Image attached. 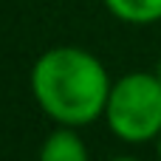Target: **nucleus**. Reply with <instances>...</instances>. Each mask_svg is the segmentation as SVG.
<instances>
[{
  "label": "nucleus",
  "mask_w": 161,
  "mask_h": 161,
  "mask_svg": "<svg viewBox=\"0 0 161 161\" xmlns=\"http://www.w3.org/2000/svg\"><path fill=\"white\" fill-rule=\"evenodd\" d=\"M110 88L105 65L76 45L48 48L31 68V93L37 105L68 127H82L105 116Z\"/></svg>",
  "instance_id": "nucleus-1"
},
{
  "label": "nucleus",
  "mask_w": 161,
  "mask_h": 161,
  "mask_svg": "<svg viewBox=\"0 0 161 161\" xmlns=\"http://www.w3.org/2000/svg\"><path fill=\"white\" fill-rule=\"evenodd\" d=\"M108 127L122 142H150L161 133V79L156 74L136 71L113 82L108 108Z\"/></svg>",
  "instance_id": "nucleus-2"
},
{
  "label": "nucleus",
  "mask_w": 161,
  "mask_h": 161,
  "mask_svg": "<svg viewBox=\"0 0 161 161\" xmlns=\"http://www.w3.org/2000/svg\"><path fill=\"white\" fill-rule=\"evenodd\" d=\"M37 161H88V147L74 127L59 125V130L42 142Z\"/></svg>",
  "instance_id": "nucleus-3"
},
{
  "label": "nucleus",
  "mask_w": 161,
  "mask_h": 161,
  "mask_svg": "<svg viewBox=\"0 0 161 161\" xmlns=\"http://www.w3.org/2000/svg\"><path fill=\"white\" fill-rule=\"evenodd\" d=\"M102 3L122 23L147 25V23L161 20V0H102Z\"/></svg>",
  "instance_id": "nucleus-4"
},
{
  "label": "nucleus",
  "mask_w": 161,
  "mask_h": 161,
  "mask_svg": "<svg viewBox=\"0 0 161 161\" xmlns=\"http://www.w3.org/2000/svg\"><path fill=\"white\" fill-rule=\"evenodd\" d=\"M110 161H139V158H133V156H116V158H110Z\"/></svg>",
  "instance_id": "nucleus-5"
},
{
  "label": "nucleus",
  "mask_w": 161,
  "mask_h": 161,
  "mask_svg": "<svg viewBox=\"0 0 161 161\" xmlns=\"http://www.w3.org/2000/svg\"><path fill=\"white\" fill-rule=\"evenodd\" d=\"M156 76L161 79V59H158V65H156Z\"/></svg>",
  "instance_id": "nucleus-6"
},
{
  "label": "nucleus",
  "mask_w": 161,
  "mask_h": 161,
  "mask_svg": "<svg viewBox=\"0 0 161 161\" xmlns=\"http://www.w3.org/2000/svg\"><path fill=\"white\" fill-rule=\"evenodd\" d=\"M156 147H158V161H161V133H158V144Z\"/></svg>",
  "instance_id": "nucleus-7"
}]
</instances>
